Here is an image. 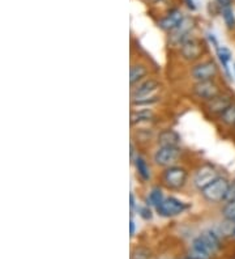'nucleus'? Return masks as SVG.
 <instances>
[{
    "label": "nucleus",
    "mask_w": 235,
    "mask_h": 259,
    "mask_svg": "<svg viewBox=\"0 0 235 259\" xmlns=\"http://www.w3.org/2000/svg\"><path fill=\"white\" fill-rule=\"evenodd\" d=\"M156 209L163 218H174V216H178L180 213H183L187 209V205L182 200L170 196V198H165L162 200V203L157 205Z\"/></svg>",
    "instance_id": "7"
},
{
    "label": "nucleus",
    "mask_w": 235,
    "mask_h": 259,
    "mask_svg": "<svg viewBox=\"0 0 235 259\" xmlns=\"http://www.w3.org/2000/svg\"><path fill=\"white\" fill-rule=\"evenodd\" d=\"M235 200V181L234 182H230V186L227 189V193H226L225 196V202H232Z\"/></svg>",
    "instance_id": "23"
},
{
    "label": "nucleus",
    "mask_w": 235,
    "mask_h": 259,
    "mask_svg": "<svg viewBox=\"0 0 235 259\" xmlns=\"http://www.w3.org/2000/svg\"><path fill=\"white\" fill-rule=\"evenodd\" d=\"M154 114L152 110H148V109H141V110H132L131 111V126H135V124L145 123V122H149V120L153 119Z\"/></svg>",
    "instance_id": "16"
},
{
    "label": "nucleus",
    "mask_w": 235,
    "mask_h": 259,
    "mask_svg": "<svg viewBox=\"0 0 235 259\" xmlns=\"http://www.w3.org/2000/svg\"><path fill=\"white\" fill-rule=\"evenodd\" d=\"M217 49V55H218L219 58V62L222 63L223 68L226 70V72H229V62L230 59H231V53H230V50L227 48H225V46H216Z\"/></svg>",
    "instance_id": "18"
},
{
    "label": "nucleus",
    "mask_w": 235,
    "mask_h": 259,
    "mask_svg": "<svg viewBox=\"0 0 235 259\" xmlns=\"http://www.w3.org/2000/svg\"><path fill=\"white\" fill-rule=\"evenodd\" d=\"M232 68H234V75H235V64H234V67H232Z\"/></svg>",
    "instance_id": "31"
},
{
    "label": "nucleus",
    "mask_w": 235,
    "mask_h": 259,
    "mask_svg": "<svg viewBox=\"0 0 235 259\" xmlns=\"http://www.w3.org/2000/svg\"><path fill=\"white\" fill-rule=\"evenodd\" d=\"M192 21L190 19H184L180 24H179L178 28H175L172 32H170V38H171V42L172 44L178 45L180 46L183 41H184L185 38L190 35V32L192 30Z\"/></svg>",
    "instance_id": "12"
},
{
    "label": "nucleus",
    "mask_w": 235,
    "mask_h": 259,
    "mask_svg": "<svg viewBox=\"0 0 235 259\" xmlns=\"http://www.w3.org/2000/svg\"><path fill=\"white\" fill-rule=\"evenodd\" d=\"M217 3L221 6V8H223V7H231L232 0H217Z\"/></svg>",
    "instance_id": "25"
},
{
    "label": "nucleus",
    "mask_w": 235,
    "mask_h": 259,
    "mask_svg": "<svg viewBox=\"0 0 235 259\" xmlns=\"http://www.w3.org/2000/svg\"><path fill=\"white\" fill-rule=\"evenodd\" d=\"M191 75L196 81H205V80H214L218 75V67L213 60H207L196 64L192 68Z\"/></svg>",
    "instance_id": "10"
},
{
    "label": "nucleus",
    "mask_w": 235,
    "mask_h": 259,
    "mask_svg": "<svg viewBox=\"0 0 235 259\" xmlns=\"http://www.w3.org/2000/svg\"><path fill=\"white\" fill-rule=\"evenodd\" d=\"M141 216L145 219V220H149V219H152V211L148 207H145V208H141Z\"/></svg>",
    "instance_id": "24"
},
{
    "label": "nucleus",
    "mask_w": 235,
    "mask_h": 259,
    "mask_svg": "<svg viewBox=\"0 0 235 259\" xmlns=\"http://www.w3.org/2000/svg\"><path fill=\"white\" fill-rule=\"evenodd\" d=\"M232 104L234 101H232L231 96L226 95V93H219L218 96L207 102V109L209 113L214 114V115H221Z\"/></svg>",
    "instance_id": "11"
},
{
    "label": "nucleus",
    "mask_w": 235,
    "mask_h": 259,
    "mask_svg": "<svg viewBox=\"0 0 235 259\" xmlns=\"http://www.w3.org/2000/svg\"><path fill=\"white\" fill-rule=\"evenodd\" d=\"M222 17L225 20L226 25L227 28H234L235 26V16H234V12H232V8L231 7H223L222 8Z\"/></svg>",
    "instance_id": "21"
},
{
    "label": "nucleus",
    "mask_w": 235,
    "mask_h": 259,
    "mask_svg": "<svg viewBox=\"0 0 235 259\" xmlns=\"http://www.w3.org/2000/svg\"><path fill=\"white\" fill-rule=\"evenodd\" d=\"M152 4H160V3H165L166 0H149Z\"/></svg>",
    "instance_id": "29"
},
{
    "label": "nucleus",
    "mask_w": 235,
    "mask_h": 259,
    "mask_svg": "<svg viewBox=\"0 0 235 259\" xmlns=\"http://www.w3.org/2000/svg\"><path fill=\"white\" fill-rule=\"evenodd\" d=\"M147 75L148 70L144 64H132L131 70H129V84H131V87L136 85L140 81H143Z\"/></svg>",
    "instance_id": "15"
},
{
    "label": "nucleus",
    "mask_w": 235,
    "mask_h": 259,
    "mask_svg": "<svg viewBox=\"0 0 235 259\" xmlns=\"http://www.w3.org/2000/svg\"><path fill=\"white\" fill-rule=\"evenodd\" d=\"M184 259H192V258H190V256H188V258H184Z\"/></svg>",
    "instance_id": "32"
},
{
    "label": "nucleus",
    "mask_w": 235,
    "mask_h": 259,
    "mask_svg": "<svg viewBox=\"0 0 235 259\" xmlns=\"http://www.w3.org/2000/svg\"><path fill=\"white\" fill-rule=\"evenodd\" d=\"M219 118H221V120H222L226 126H235V102L231 106H229V108L226 109V110L219 115Z\"/></svg>",
    "instance_id": "19"
},
{
    "label": "nucleus",
    "mask_w": 235,
    "mask_h": 259,
    "mask_svg": "<svg viewBox=\"0 0 235 259\" xmlns=\"http://www.w3.org/2000/svg\"><path fill=\"white\" fill-rule=\"evenodd\" d=\"M160 82L154 79L143 80L131 89L132 106H149L160 101Z\"/></svg>",
    "instance_id": "1"
},
{
    "label": "nucleus",
    "mask_w": 235,
    "mask_h": 259,
    "mask_svg": "<svg viewBox=\"0 0 235 259\" xmlns=\"http://www.w3.org/2000/svg\"><path fill=\"white\" fill-rule=\"evenodd\" d=\"M157 143L160 147H179L180 135L174 130H163L157 136Z\"/></svg>",
    "instance_id": "14"
},
{
    "label": "nucleus",
    "mask_w": 235,
    "mask_h": 259,
    "mask_svg": "<svg viewBox=\"0 0 235 259\" xmlns=\"http://www.w3.org/2000/svg\"><path fill=\"white\" fill-rule=\"evenodd\" d=\"M180 157L179 147H160L154 153V161L158 166L170 167L178 162Z\"/></svg>",
    "instance_id": "6"
},
{
    "label": "nucleus",
    "mask_w": 235,
    "mask_h": 259,
    "mask_svg": "<svg viewBox=\"0 0 235 259\" xmlns=\"http://www.w3.org/2000/svg\"><path fill=\"white\" fill-rule=\"evenodd\" d=\"M185 2H187L188 7H190L191 10H195V8H196V6H195V0H185Z\"/></svg>",
    "instance_id": "27"
},
{
    "label": "nucleus",
    "mask_w": 235,
    "mask_h": 259,
    "mask_svg": "<svg viewBox=\"0 0 235 259\" xmlns=\"http://www.w3.org/2000/svg\"><path fill=\"white\" fill-rule=\"evenodd\" d=\"M129 227H131V236H133L136 232V225H135V222H133V219L131 218V222H129Z\"/></svg>",
    "instance_id": "26"
},
{
    "label": "nucleus",
    "mask_w": 235,
    "mask_h": 259,
    "mask_svg": "<svg viewBox=\"0 0 235 259\" xmlns=\"http://www.w3.org/2000/svg\"><path fill=\"white\" fill-rule=\"evenodd\" d=\"M188 178V173L184 167L174 165V166L166 167V170L162 174V182L167 189L179 190L185 185Z\"/></svg>",
    "instance_id": "3"
},
{
    "label": "nucleus",
    "mask_w": 235,
    "mask_h": 259,
    "mask_svg": "<svg viewBox=\"0 0 235 259\" xmlns=\"http://www.w3.org/2000/svg\"><path fill=\"white\" fill-rule=\"evenodd\" d=\"M219 240L213 232L207 231L203 232V233L199 236L198 238H195L194 242H192V249L200 250L203 253H207L209 255H213L219 250Z\"/></svg>",
    "instance_id": "5"
},
{
    "label": "nucleus",
    "mask_w": 235,
    "mask_h": 259,
    "mask_svg": "<svg viewBox=\"0 0 235 259\" xmlns=\"http://www.w3.org/2000/svg\"><path fill=\"white\" fill-rule=\"evenodd\" d=\"M135 166H136V170H137V174L143 178V180L148 181L149 178H151V170H149V166H148L147 161H145L144 158L137 156L135 160Z\"/></svg>",
    "instance_id": "17"
},
{
    "label": "nucleus",
    "mask_w": 235,
    "mask_h": 259,
    "mask_svg": "<svg viewBox=\"0 0 235 259\" xmlns=\"http://www.w3.org/2000/svg\"><path fill=\"white\" fill-rule=\"evenodd\" d=\"M163 199H165V198H163L162 191H161L160 189H153L151 191V194H149V202H151V204L154 205V207H157L160 203H162Z\"/></svg>",
    "instance_id": "22"
},
{
    "label": "nucleus",
    "mask_w": 235,
    "mask_h": 259,
    "mask_svg": "<svg viewBox=\"0 0 235 259\" xmlns=\"http://www.w3.org/2000/svg\"><path fill=\"white\" fill-rule=\"evenodd\" d=\"M232 236H234V237H235V228H234V231H232Z\"/></svg>",
    "instance_id": "30"
},
{
    "label": "nucleus",
    "mask_w": 235,
    "mask_h": 259,
    "mask_svg": "<svg viewBox=\"0 0 235 259\" xmlns=\"http://www.w3.org/2000/svg\"><path fill=\"white\" fill-rule=\"evenodd\" d=\"M184 20L183 17L182 11L179 10H172L167 13L166 16L163 17L160 21V26L163 30H167V32H172L174 29L178 28L179 24Z\"/></svg>",
    "instance_id": "13"
},
{
    "label": "nucleus",
    "mask_w": 235,
    "mask_h": 259,
    "mask_svg": "<svg viewBox=\"0 0 235 259\" xmlns=\"http://www.w3.org/2000/svg\"><path fill=\"white\" fill-rule=\"evenodd\" d=\"M222 216L229 220V222H235V200L232 202H227L222 208Z\"/></svg>",
    "instance_id": "20"
},
{
    "label": "nucleus",
    "mask_w": 235,
    "mask_h": 259,
    "mask_svg": "<svg viewBox=\"0 0 235 259\" xmlns=\"http://www.w3.org/2000/svg\"><path fill=\"white\" fill-rule=\"evenodd\" d=\"M131 209H133L135 208V195H133V194L131 193Z\"/></svg>",
    "instance_id": "28"
},
{
    "label": "nucleus",
    "mask_w": 235,
    "mask_h": 259,
    "mask_svg": "<svg viewBox=\"0 0 235 259\" xmlns=\"http://www.w3.org/2000/svg\"><path fill=\"white\" fill-rule=\"evenodd\" d=\"M218 171L216 170V167L212 166L209 164H205L203 166H200L195 174L194 178V185L196 186V189H199L200 191H203L207 186H209L213 181H216L218 178Z\"/></svg>",
    "instance_id": "9"
},
{
    "label": "nucleus",
    "mask_w": 235,
    "mask_h": 259,
    "mask_svg": "<svg viewBox=\"0 0 235 259\" xmlns=\"http://www.w3.org/2000/svg\"><path fill=\"white\" fill-rule=\"evenodd\" d=\"M180 55L187 62H196L205 54V44L195 35H188L179 46Z\"/></svg>",
    "instance_id": "2"
},
{
    "label": "nucleus",
    "mask_w": 235,
    "mask_h": 259,
    "mask_svg": "<svg viewBox=\"0 0 235 259\" xmlns=\"http://www.w3.org/2000/svg\"><path fill=\"white\" fill-rule=\"evenodd\" d=\"M230 186V182L226 180L225 177H221L219 176L216 181H213L209 186H207L205 189L201 191L203 196L208 202L210 203H218L225 200L226 193H227V189Z\"/></svg>",
    "instance_id": "4"
},
{
    "label": "nucleus",
    "mask_w": 235,
    "mask_h": 259,
    "mask_svg": "<svg viewBox=\"0 0 235 259\" xmlns=\"http://www.w3.org/2000/svg\"><path fill=\"white\" fill-rule=\"evenodd\" d=\"M192 92L198 98L208 102L216 96H218L221 93V89H219V85L214 80H205V81L195 82Z\"/></svg>",
    "instance_id": "8"
}]
</instances>
